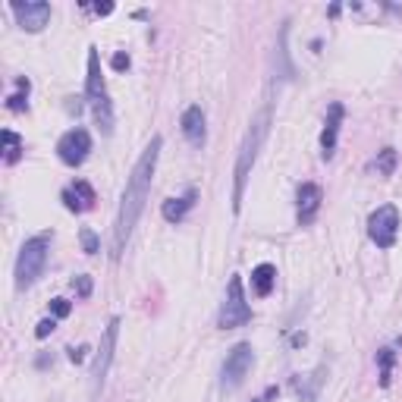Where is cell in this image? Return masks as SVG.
Returning a JSON list of instances; mask_svg holds the SVG:
<instances>
[{
	"label": "cell",
	"instance_id": "10",
	"mask_svg": "<svg viewBox=\"0 0 402 402\" xmlns=\"http://www.w3.org/2000/svg\"><path fill=\"white\" fill-rule=\"evenodd\" d=\"M13 13H16V23L26 32H41L50 23V4L45 0H32V4H13Z\"/></svg>",
	"mask_w": 402,
	"mask_h": 402
},
{
	"label": "cell",
	"instance_id": "22",
	"mask_svg": "<svg viewBox=\"0 0 402 402\" xmlns=\"http://www.w3.org/2000/svg\"><path fill=\"white\" fill-rule=\"evenodd\" d=\"M72 289H76L79 298H89L91 296V277L89 274H79L76 280H72Z\"/></svg>",
	"mask_w": 402,
	"mask_h": 402
},
{
	"label": "cell",
	"instance_id": "20",
	"mask_svg": "<svg viewBox=\"0 0 402 402\" xmlns=\"http://www.w3.org/2000/svg\"><path fill=\"white\" fill-rule=\"evenodd\" d=\"M377 362H380V386H390V380H393V362H396V352H393V349H380V352H377Z\"/></svg>",
	"mask_w": 402,
	"mask_h": 402
},
{
	"label": "cell",
	"instance_id": "5",
	"mask_svg": "<svg viewBox=\"0 0 402 402\" xmlns=\"http://www.w3.org/2000/svg\"><path fill=\"white\" fill-rule=\"evenodd\" d=\"M248 320H252V305L245 302L242 277L233 274L230 283H226V296H223L220 314H217V327H220V330H236V327H245Z\"/></svg>",
	"mask_w": 402,
	"mask_h": 402
},
{
	"label": "cell",
	"instance_id": "21",
	"mask_svg": "<svg viewBox=\"0 0 402 402\" xmlns=\"http://www.w3.org/2000/svg\"><path fill=\"white\" fill-rule=\"evenodd\" d=\"M79 239H82V252L85 255H98L101 252V239L94 236V230H89V226H82V230H79Z\"/></svg>",
	"mask_w": 402,
	"mask_h": 402
},
{
	"label": "cell",
	"instance_id": "25",
	"mask_svg": "<svg viewBox=\"0 0 402 402\" xmlns=\"http://www.w3.org/2000/svg\"><path fill=\"white\" fill-rule=\"evenodd\" d=\"M111 67H113L116 72H126L129 67H133V60H129V54H123V50H116V54L111 57Z\"/></svg>",
	"mask_w": 402,
	"mask_h": 402
},
{
	"label": "cell",
	"instance_id": "17",
	"mask_svg": "<svg viewBox=\"0 0 402 402\" xmlns=\"http://www.w3.org/2000/svg\"><path fill=\"white\" fill-rule=\"evenodd\" d=\"M16 94H10L6 98V107H10L13 113H23V111H28V91H32V82H28L26 76H19L16 79Z\"/></svg>",
	"mask_w": 402,
	"mask_h": 402
},
{
	"label": "cell",
	"instance_id": "14",
	"mask_svg": "<svg viewBox=\"0 0 402 402\" xmlns=\"http://www.w3.org/2000/svg\"><path fill=\"white\" fill-rule=\"evenodd\" d=\"M63 204H67V211H72V214H82V211H91L94 208V189L89 186L85 179H76L72 186L63 189Z\"/></svg>",
	"mask_w": 402,
	"mask_h": 402
},
{
	"label": "cell",
	"instance_id": "16",
	"mask_svg": "<svg viewBox=\"0 0 402 402\" xmlns=\"http://www.w3.org/2000/svg\"><path fill=\"white\" fill-rule=\"evenodd\" d=\"M277 286V267L274 264H258L252 270V289H255V296H270Z\"/></svg>",
	"mask_w": 402,
	"mask_h": 402
},
{
	"label": "cell",
	"instance_id": "23",
	"mask_svg": "<svg viewBox=\"0 0 402 402\" xmlns=\"http://www.w3.org/2000/svg\"><path fill=\"white\" fill-rule=\"evenodd\" d=\"M72 311V302H67V298H50V318H67V314Z\"/></svg>",
	"mask_w": 402,
	"mask_h": 402
},
{
	"label": "cell",
	"instance_id": "12",
	"mask_svg": "<svg viewBox=\"0 0 402 402\" xmlns=\"http://www.w3.org/2000/svg\"><path fill=\"white\" fill-rule=\"evenodd\" d=\"M342 116H346V107L340 101H333L330 111H327V120H324V133H320V155H324V160H330L336 155V138H340Z\"/></svg>",
	"mask_w": 402,
	"mask_h": 402
},
{
	"label": "cell",
	"instance_id": "15",
	"mask_svg": "<svg viewBox=\"0 0 402 402\" xmlns=\"http://www.w3.org/2000/svg\"><path fill=\"white\" fill-rule=\"evenodd\" d=\"M195 199H199V192H195V189H186V195H179V199H167L164 208H160L164 220L167 223H182L189 211L195 208Z\"/></svg>",
	"mask_w": 402,
	"mask_h": 402
},
{
	"label": "cell",
	"instance_id": "7",
	"mask_svg": "<svg viewBox=\"0 0 402 402\" xmlns=\"http://www.w3.org/2000/svg\"><path fill=\"white\" fill-rule=\"evenodd\" d=\"M252 364H255L252 342H236V346L226 352V362L220 368V386L223 390H236V386H242V380L248 377Z\"/></svg>",
	"mask_w": 402,
	"mask_h": 402
},
{
	"label": "cell",
	"instance_id": "3",
	"mask_svg": "<svg viewBox=\"0 0 402 402\" xmlns=\"http://www.w3.org/2000/svg\"><path fill=\"white\" fill-rule=\"evenodd\" d=\"M85 98L91 104L94 123L104 135L113 133V104H111V94H107L104 76H101V54L98 48H89V76H85Z\"/></svg>",
	"mask_w": 402,
	"mask_h": 402
},
{
	"label": "cell",
	"instance_id": "8",
	"mask_svg": "<svg viewBox=\"0 0 402 402\" xmlns=\"http://www.w3.org/2000/svg\"><path fill=\"white\" fill-rule=\"evenodd\" d=\"M368 236L377 248H393L399 236V208L396 204H380L368 217Z\"/></svg>",
	"mask_w": 402,
	"mask_h": 402
},
{
	"label": "cell",
	"instance_id": "27",
	"mask_svg": "<svg viewBox=\"0 0 402 402\" xmlns=\"http://www.w3.org/2000/svg\"><path fill=\"white\" fill-rule=\"evenodd\" d=\"M82 10H91L94 16H111V13H113V4H94V6H82Z\"/></svg>",
	"mask_w": 402,
	"mask_h": 402
},
{
	"label": "cell",
	"instance_id": "4",
	"mask_svg": "<svg viewBox=\"0 0 402 402\" xmlns=\"http://www.w3.org/2000/svg\"><path fill=\"white\" fill-rule=\"evenodd\" d=\"M50 242H54V233L45 230L38 236L26 239L23 248H19V258H16V286L28 289L38 283V277L45 274L48 258H50Z\"/></svg>",
	"mask_w": 402,
	"mask_h": 402
},
{
	"label": "cell",
	"instance_id": "13",
	"mask_svg": "<svg viewBox=\"0 0 402 402\" xmlns=\"http://www.w3.org/2000/svg\"><path fill=\"white\" fill-rule=\"evenodd\" d=\"M179 129H182V135H186V142L192 145V148H201L204 145L208 126H204V111L199 104L186 107V113H182V120H179Z\"/></svg>",
	"mask_w": 402,
	"mask_h": 402
},
{
	"label": "cell",
	"instance_id": "19",
	"mask_svg": "<svg viewBox=\"0 0 402 402\" xmlns=\"http://www.w3.org/2000/svg\"><path fill=\"white\" fill-rule=\"evenodd\" d=\"M19 157H23V138L13 129H4V160L6 164H16Z\"/></svg>",
	"mask_w": 402,
	"mask_h": 402
},
{
	"label": "cell",
	"instance_id": "26",
	"mask_svg": "<svg viewBox=\"0 0 402 402\" xmlns=\"http://www.w3.org/2000/svg\"><path fill=\"white\" fill-rule=\"evenodd\" d=\"M67 355H69L72 364H79V362H85V355H89V346H72V349H67Z\"/></svg>",
	"mask_w": 402,
	"mask_h": 402
},
{
	"label": "cell",
	"instance_id": "9",
	"mask_svg": "<svg viewBox=\"0 0 402 402\" xmlns=\"http://www.w3.org/2000/svg\"><path fill=\"white\" fill-rule=\"evenodd\" d=\"M57 155H60V160L67 167H82L85 157L91 155V135H89V129L76 126V129H69V133H63L60 142H57Z\"/></svg>",
	"mask_w": 402,
	"mask_h": 402
},
{
	"label": "cell",
	"instance_id": "18",
	"mask_svg": "<svg viewBox=\"0 0 402 402\" xmlns=\"http://www.w3.org/2000/svg\"><path fill=\"white\" fill-rule=\"evenodd\" d=\"M396 164H399L396 148H384V151H377V157H374V170L380 173V177H393V173H396Z\"/></svg>",
	"mask_w": 402,
	"mask_h": 402
},
{
	"label": "cell",
	"instance_id": "24",
	"mask_svg": "<svg viewBox=\"0 0 402 402\" xmlns=\"http://www.w3.org/2000/svg\"><path fill=\"white\" fill-rule=\"evenodd\" d=\"M54 330H57V318H45L38 327H35V336H38V340H48Z\"/></svg>",
	"mask_w": 402,
	"mask_h": 402
},
{
	"label": "cell",
	"instance_id": "1",
	"mask_svg": "<svg viewBox=\"0 0 402 402\" xmlns=\"http://www.w3.org/2000/svg\"><path fill=\"white\" fill-rule=\"evenodd\" d=\"M160 148H164V138L155 135L148 142V148L142 151V157L135 160L133 173L126 179V192L120 199V214H116V223H113V245H111L113 258H123L129 239H133V230H135L138 217H142L145 201H148V192H151V179H155V170H157Z\"/></svg>",
	"mask_w": 402,
	"mask_h": 402
},
{
	"label": "cell",
	"instance_id": "28",
	"mask_svg": "<svg viewBox=\"0 0 402 402\" xmlns=\"http://www.w3.org/2000/svg\"><path fill=\"white\" fill-rule=\"evenodd\" d=\"M270 399H277V386H267V390H264V396H261V399H255V402H270Z\"/></svg>",
	"mask_w": 402,
	"mask_h": 402
},
{
	"label": "cell",
	"instance_id": "2",
	"mask_svg": "<svg viewBox=\"0 0 402 402\" xmlns=\"http://www.w3.org/2000/svg\"><path fill=\"white\" fill-rule=\"evenodd\" d=\"M270 133V104L261 107L258 113L252 116V123H248L245 129V138L242 145H239V155H236V170H233V211H242V199H245V186H248V177H252V167L255 160H258V151L261 145H264V138Z\"/></svg>",
	"mask_w": 402,
	"mask_h": 402
},
{
	"label": "cell",
	"instance_id": "11",
	"mask_svg": "<svg viewBox=\"0 0 402 402\" xmlns=\"http://www.w3.org/2000/svg\"><path fill=\"white\" fill-rule=\"evenodd\" d=\"M320 201H324V189H320L318 182H302L298 192H296L298 223H302V226L314 223V217H318V211H320Z\"/></svg>",
	"mask_w": 402,
	"mask_h": 402
},
{
	"label": "cell",
	"instance_id": "6",
	"mask_svg": "<svg viewBox=\"0 0 402 402\" xmlns=\"http://www.w3.org/2000/svg\"><path fill=\"white\" fill-rule=\"evenodd\" d=\"M120 327H123V320L111 318L104 327V333H101V346H98V355H94V364H91V393L94 396L104 390L107 371H111V362H113V352H116V340H120Z\"/></svg>",
	"mask_w": 402,
	"mask_h": 402
}]
</instances>
